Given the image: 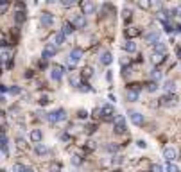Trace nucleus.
Instances as JSON below:
<instances>
[{
    "instance_id": "obj_1",
    "label": "nucleus",
    "mask_w": 181,
    "mask_h": 172,
    "mask_svg": "<svg viewBox=\"0 0 181 172\" xmlns=\"http://www.w3.org/2000/svg\"><path fill=\"white\" fill-rule=\"evenodd\" d=\"M66 118V113H65V110H56V111H50L49 115H47V120L49 122H52V124H56V122H61Z\"/></svg>"
},
{
    "instance_id": "obj_2",
    "label": "nucleus",
    "mask_w": 181,
    "mask_h": 172,
    "mask_svg": "<svg viewBox=\"0 0 181 172\" xmlns=\"http://www.w3.org/2000/svg\"><path fill=\"white\" fill-rule=\"evenodd\" d=\"M178 102V97L174 95V93H167V95H163L160 99V104L161 106H165V108H171V106H174Z\"/></svg>"
},
{
    "instance_id": "obj_3",
    "label": "nucleus",
    "mask_w": 181,
    "mask_h": 172,
    "mask_svg": "<svg viewBox=\"0 0 181 172\" xmlns=\"http://www.w3.org/2000/svg\"><path fill=\"white\" fill-rule=\"evenodd\" d=\"M126 131H128V126H126L124 117H115V133L117 134H124Z\"/></svg>"
},
{
    "instance_id": "obj_4",
    "label": "nucleus",
    "mask_w": 181,
    "mask_h": 172,
    "mask_svg": "<svg viewBox=\"0 0 181 172\" xmlns=\"http://www.w3.org/2000/svg\"><path fill=\"white\" fill-rule=\"evenodd\" d=\"M163 158L169 163H174L176 158H178V152H176V149H172V147H165L163 149Z\"/></svg>"
},
{
    "instance_id": "obj_5",
    "label": "nucleus",
    "mask_w": 181,
    "mask_h": 172,
    "mask_svg": "<svg viewBox=\"0 0 181 172\" xmlns=\"http://www.w3.org/2000/svg\"><path fill=\"white\" fill-rule=\"evenodd\" d=\"M128 115H129V118H131V122H133L135 126H144V115H142V113L133 111V110H131Z\"/></svg>"
},
{
    "instance_id": "obj_6",
    "label": "nucleus",
    "mask_w": 181,
    "mask_h": 172,
    "mask_svg": "<svg viewBox=\"0 0 181 172\" xmlns=\"http://www.w3.org/2000/svg\"><path fill=\"white\" fill-rule=\"evenodd\" d=\"M81 9H83V14H93L95 13V4L92 0H85L81 4Z\"/></svg>"
},
{
    "instance_id": "obj_7",
    "label": "nucleus",
    "mask_w": 181,
    "mask_h": 172,
    "mask_svg": "<svg viewBox=\"0 0 181 172\" xmlns=\"http://www.w3.org/2000/svg\"><path fill=\"white\" fill-rule=\"evenodd\" d=\"M113 115H115V108H113L111 104H109V106L106 104V106L102 108V117H104V120H115Z\"/></svg>"
},
{
    "instance_id": "obj_8",
    "label": "nucleus",
    "mask_w": 181,
    "mask_h": 172,
    "mask_svg": "<svg viewBox=\"0 0 181 172\" xmlns=\"http://www.w3.org/2000/svg\"><path fill=\"white\" fill-rule=\"evenodd\" d=\"M72 23H74L75 29H83V27H86V18H85V14H75L74 20H72Z\"/></svg>"
},
{
    "instance_id": "obj_9",
    "label": "nucleus",
    "mask_w": 181,
    "mask_h": 172,
    "mask_svg": "<svg viewBox=\"0 0 181 172\" xmlns=\"http://www.w3.org/2000/svg\"><path fill=\"white\" fill-rule=\"evenodd\" d=\"M52 79L54 81H59V79H61V77H63V72H65V68L63 66H61V65H54L52 66Z\"/></svg>"
},
{
    "instance_id": "obj_10",
    "label": "nucleus",
    "mask_w": 181,
    "mask_h": 172,
    "mask_svg": "<svg viewBox=\"0 0 181 172\" xmlns=\"http://www.w3.org/2000/svg\"><path fill=\"white\" fill-rule=\"evenodd\" d=\"M151 63H152L154 66H160L161 63H165V54H158V52H152V56H151Z\"/></svg>"
},
{
    "instance_id": "obj_11",
    "label": "nucleus",
    "mask_w": 181,
    "mask_h": 172,
    "mask_svg": "<svg viewBox=\"0 0 181 172\" xmlns=\"http://www.w3.org/2000/svg\"><path fill=\"white\" fill-rule=\"evenodd\" d=\"M68 58H70V65H75V63H77V61L81 59V58H83V50H81V49H74V50L70 52V56H68Z\"/></svg>"
},
{
    "instance_id": "obj_12",
    "label": "nucleus",
    "mask_w": 181,
    "mask_h": 172,
    "mask_svg": "<svg viewBox=\"0 0 181 172\" xmlns=\"http://www.w3.org/2000/svg\"><path fill=\"white\" fill-rule=\"evenodd\" d=\"M56 52H57L56 45H47V47H45V50H43V54H41V58H43V59H50Z\"/></svg>"
},
{
    "instance_id": "obj_13",
    "label": "nucleus",
    "mask_w": 181,
    "mask_h": 172,
    "mask_svg": "<svg viewBox=\"0 0 181 172\" xmlns=\"http://www.w3.org/2000/svg\"><path fill=\"white\" fill-rule=\"evenodd\" d=\"M40 22H41V25H45V27H50L54 23V16L49 14V13H43L41 16H40Z\"/></svg>"
},
{
    "instance_id": "obj_14",
    "label": "nucleus",
    "mask_w": 181,
    "mask_h": 172,
    "mask_svg": "<svg viewBox=\"0 0 181 172\" xmlns=\"http://www.w3.org/2000/svg\"><path fill=\"white\" fill-rule=\"evenodd\" d=\"M34 152H36L38 156H47V154H49V147H47L45 143H36V145H34Z\"/></svg>"
},
{
    "instance_id": "obj_15",
    "label": "nucleus",
    "mask_w": 181,
    "mask_h": 172,
    "mask_svg": "<svg viewBox=\"0 0 181 172\" xmlns=\"http://www.w3.org/2000/svg\"><path fill=\"white\" fill-rule=\"evenodd\" d=\"M0 149H2V152H9V143H7V138H6V134L4 133H0Z\"/></svg>"
},
{
    "instance_id": "obj_16",
    "label": "nucleus",
    "mask_w": 181,
    "mask_h": 172,
    "mask_svg": "<svg viewBox=\"0 0 181 172\" xmlns=\"http://www.w3.org/2000/svg\"><path fill=\"white\" fill-rule=\"evenodd\" d=\"M111 61H113V56H111V52H102L100 54V63L108 66V65H111Z\"/></svg>"
},
{
    "instance_id": "obj_17",
    "label": "nucleus",
    "mask_w": 181,
    "mask_h": 172,
    "mask_svg": "<svg viewBox=\"0 0 181 172\" xmlns=\"http://www.w3.org/2000/svg\"><path fill=\"white\" fill-rule=\"evenodd\" d=\"M74 30H75V27H74V23H72V22H65V23H63V29H61V32H63L65 36L72 34Z\"/></svg>"
},
{
    "instance_id": "obj_18",
    "label": "nucleus",
    "mask_w": 181,
    "mask_h": 172,
    "mask_svg": "<svg viewBox=\"0 0 181 172\" xmlns=\"http://www.w3.org/2000/svg\"><path fill=\"white\" fill-rule=\"evenodd\" d=\"M41 138H43V134H41V131H40V129H32V131H31V140L34 142V145L41 142Z\"/></svg>"
},
{
    "instance_id": "obj_19",
    "label": "nucleus",
    "mask_w": 181,
    "mask_h": 172,
    "mask_svg": "<svg viewBox=\"0 0 181 172\" xmlns=\"http://www.w3.org/2000/svg\"><path fill=\"white\" fill-rule=\"evenodd\" d=\"M122 49H124L126 52H136V43H135L133 40H128L124 45H122Z\"/></svg>"
},
{
    "instance_id": "obj_20",
    "label": "nucleus",
    "mask_w": 181,
    "mask_h": 172,
    "mask_svg": "<svg viewBox=\"0 0 181 172\" xmlns=\"http://www.w3.org/2000/svg\"><path fill=\"white\" fill-rule=\"evenodd\" d=\"M65 40H66V36H65L63 32L59 30V32H57V34L54 36V45H56V47H61V45L65 43Z\"/></svg>"
},
{
    "instance_id": "obj_21",
    "label": "nucleus",
    "mask_w": 181,
    "mask_h": 172,
    "mask_svg": "<svg viewBox=\"0 0 181 172\" xmlns=\"http://www.w3.org/2000/svg\"><path fill=\"white\" fill-rule=\"evenodd\" d=\"M158 41H160V34H158V32H149V34H147V43L156 45Z\"/></svg>"
},
{
    "instance_id": "obj_22",
    "label": "nucleus",
    "mask_w": 181,
    "mask_h": 172,
    "mask_svg": "<svg viewBox=\"0 0 181 172\" xmlns=\"http://www.w3.org/2000/svg\"><path fill=\"white\" fill-rule=\"evenodd\" d=\"M70 84L75 86V88H79V86H81V75H79V74H72V75H70Z\"/></svg>"
},
{
    "instance_id": "obj_23",
    "label": "nucleus",
    "mask_w": 181,
    "mask_h": 172,
    "mask_svg": "<svg viewBox=\"0 0 181 172\" xmlns=\"http://www.w3.org/2000/svg\"><path fill=\"white\" fill-rule=\"evenodd\" d=\"M163 88H165L167 93H174V91H176V82H174V81H165Z\"/></svg>"
},
{
    "instance_id": "obj_24",
    "label": "nucleus",
    "mask_w": 181,
    "mask_h": 172,
    "mask_svg": "<svg viewBox=\"0 0 181 172\" xmlns=\"http://www.w3.org/2000/svg\"><path fill=\"white\" fill-rule=\"evenodd\" d=\"M154 52H158V54H165V52H167V45H165L163 41H158V43L154 45Z\"/></svg>"
},
{
    "instance_id": "obj_25",
    "label": "nucleus",
    "mask_w": 181,
    "mask_h": 172,
    "mask_svg": "<svg viewBox=\"0 0 181 172\" xmlns=\"http://www.w3.org/2000/svg\"><path fill=\"white\" fill-rule=\"evenodd\" d=\"M126 97H128V101H129V102L138 101V91H135V90H128V93H126Z\"/></svg>"
},
{
    "instance_id": "obj_26",
    "label": "nucleus",
    "mask_w": 181,
    "mask_h": 172,
    "mask_svg": "<svg viewBox=\"0 0 181 172\" xmlns=\"http://www.w3.org/2000/svg\"><path fill=\"white\" fill-rule=\"evenodd\" d=\"M118 149H120L118 143H108V145H104V151H108V152H117Z\"/></svg>"
},
{
    "instance_id": "obj_27",
    "label": "nucleus",
    "mask_w": 181,
    "mask_h": 172,
    "mask_svg": "<svg viewBox=\"0 0 181 172\" xmlns=\"http://www.w3.org/2000/svg\"><path fill=\"white\" fill-rule=\"evenodd\" d=\"M158 82H154V81H151V82H147V91L149 93H154V91H158Z\"/></svg>"
},
{
    "instance_id": "obj_28",
    "label": "nucleus",
    "mask_w": 181,
    "mask_h": 172,
    "mask_svg": "<svg viewBox=\"0 0 181 172\" xmlns=\"http://www.w3.org/2000/svg\"><path fill=\"white\" fill-rule=\"evenodd\" d=\"M14 20H16V23H23V22H25V13H23V11H18V13L14 14Z\"/></svg>"
},
{
    "instance_id": "obj_29",
    "label": "nucleus",
    "mask_w": 181,
    "mask_h": 172,
    "mask_svg": "<svg viewBox=\"0 0 181 172\" xmlns=\"http://www.w3.org/2000/svg\"><path fill=\"white\" fill-rule=\"evenodd\" d=\"M138 29H135V27H129V29H126V36L128 38H133V36H138Z\"/></svg>"
},
{
    "instance_id": "obj_30",
    "label": "nucleus",
    "mask_w": 181,
    "mask_h": 172,
    "mask_svg": "<svg viewBox=\"0 0 181 172\" xmlns=\"http://www.w3.org/2000/svg\"><path fill=\"white\" fill-rule=\"evenodd\" d=\"M151 77H152V81H154V82L160 81V79H161V72L160 70H152V72H151Z\"/></svg>"
},
{
    "instance_id": "obj_31",
    "label": "nucleus",
    "mask_w": 181,
    "mask_h": 172,
    "mask_svg": "<svg viewBox=\"0 0 181 172\" xmlns=\"http://www.w3.org/2000/svg\"><path fill=\"white\" fill-rule=\"evenodd\" d=\"M25 169H27V167L22 165V163H14V165H13V170L14 172H25Z\"/></svg>"
},
{
    "instance_id": "obj_32",
    "label": "nucleus",
    "mask_w": 181,
    "mask_h": 172,
    "mask_svg": "<svg viewBox=\"0 0 181 172\" xmlns=\"http://www.w3.org/2000/svg\"><path fill=\"white\" fill-rule=\"evenodd\" d=\"M7 93H11V95H20V93H22V88H20V86H11Z\"/></svg>"
},
{
    "instance_id": "obj_33",
    "label": "nucleus",
    "mask_w": 181,
    "mask_h": 172,
    "mask_svg": "<svg viewBox=\"0 0 181 172\" xmlns=\"http://www.w3.org/2000/svg\"><path fill=\"white\" fill-rule=\"evenodd\" d=\"M138 7H142V9H151V2H147V0H140Z\"/></svg>"
},
{
    "instance_id": "obj_34",
    "label": "nucleus",
    "mask_w": 181,
    "mask_h": 172,
    "mask_svg": "<svg viewBox=\"0 0 181 172\" xmlns=\"http://www.w3.org/2000/svg\"><path fill=\"white\" fill-rule=\"evenodd\" d=\"M81 163H83V158H81V156H72V165H74V167L81 165Z\"/></svg>"
},
{
    "instance_id": "obj_35",
    "label": "nucleus",
    "mask_w": 181,
    "mask_h": 172,
    "mask_svg": "<svg viewBox=\"0 0 181 172\" xmlns=\"http://www.w3.org/2000/svg\"><path fill=\"white\" fill-rule=\"evenodd\" d=\"M61 6H63V7H74L75 0H63V2H61Z\"/></svg>"
},
{
    "instance_id": "obj_36",
    "label": "nucleus",
    "mask_w": 181,
    "mask_h": 172,
    "mask_svg": "<svg viewBox=\"0 0 181 172\" xmlns=\"http://www.w3.org/2000/svg\"><path fill=\"white\" fill-rule=\"evenodd\" d=\"M7 7H9V2L7 0H0V13H4Z\"/></svg>"
},
{
    "instance_id": "obj_37",
    "label": "nucleus",
    "mask_w": 181,
    "mask_h": 172,
    "mask_svg": "<svg viewBox=\"0 0 181 172\" xmlns=\"http://www.w3.org/2000/svg\"><path fill=\"white\" fill-rule=\"evenodd\" d=\"M77 118H81V120H86V118H88V113H86L85 110H79V111H77Z\"/></svg>"
},
{
    "instance_id": "obj_38",
    "label": "nucleus",
    "mask_w": 181,
    "mask_h": 172,
    "mask_svg": "<svg viewBox=\"0 0 181 172\" xmlns=\"http://www.w3.org/2000/svg\"><path fill=\"white\" fill-rule=\"evenodd\" d=\"M151 172H163V167H161L160 163H154V165L151 167Z\"/></svg>"
},
{
    "instance_id": "obj_39",
    "label": "nucleus",
    "mask_w": 181,
    "mask_h": 172,
    "mask_svg": "<svg viewBox=\"0 0 181 172\" xmlns=\"http://www.w3.org/2000/svg\"><path fill=\"white\" fill-rule=\"evenodd\" d=\"M165 170H167V172H179V169H178V167H176V165H174V163H169V165H167V169H165Z\"/></svg>"
},
{
    "instance_id": "obj_40",
    "label": "nucleus",
    "mask_w": 181,
    "mask_h": 172,
    "mask_svg": "<svg viewBox=\"0 0 181 172\" xmlns=\"http://www.w3.org/2000/svg\"><path fill=\"white\" fill-rule=\"evenodd\" d=\"M163 29H165V32H172V23L171 22H165V23H163Z\"/></svg>"
},
{
    "instance_id": "obj_41",
    "label": "nucleus",
    "mask_w": 181,
    "mask_h": 172,
    "mask_svg": "<svg viewBox=\"0 0 181 172\" xmlns=\"http://www.w3.org/2000/svg\"><path fill=\"white\" fill-rule=\"evenodd\" d=\"M79 90H81V91H90L92 88H90V84H88V82H81V86H79Z\"/></svg>"
},
{
    "instance_id": "obj_42",
    "label": "nucleus",
    "mask_w": 181,
    "mask_h": 172,
    "mask_svg": "<svg viewBox=\"0 0 181 172\" xmlns=\"http://www.w3.org/2000/svg\"><path fill=\"white\" fill-rule=\"evenodd\" d=\"M92 74H93V72H92V68H90V66H86L85 70H83V77H90Z\"/></svg>"
},
{
    "instance_id": "obj_43",
    "label": "nucleus",
    "mask_w": 181,
    "mask_h": 172,
    "mask_svg": "<svg viewBox=\"0 0 181 172\" xmlns=\"http://www.w3.org/2000/svg\"><path fill=\"white\" fill-rule=\"evenodd\" d=\"M59 169H61L59 163H52V165H50V172H59Z\"/></svg>"
},
{
    "instance_id": "obj_44",
    "label": "nucleus",
    "mask_w": 181,
    "mask_h": 172,
    "mask_svg": "<svg viewBox=\"0 0 181 172\" xmlns=\"http://www.w3.org/2000/svg\"><path fill=\"white\" fill-rule=\"evenodd\" d=\"M38 102H40L41 106H47V104H49V97H45V95H43V97H41V99H40Z\"/></svg>"
},
{
    "instance_id": "obj_45",
    "label": "nucleus",
    "mask_w": 181,
    "mask_h": 172,
    "mask_svg": "<svg viewBox=\"0 0 181 172\" xmlns=\"http://www.w3.org/2000/svg\"><path fill=\"white\" fill-rule=\"evenodd\" d=\"M59 138H61V142H70V134H66V133H63Z\"/></svg>"
},
{
    "instance_id": "obj_46",
    "label": "nucleus",
    "mask_w": 181,
    "mask_h": 172,
    "mask_svg": "<svg viewBox=\"0 0 181 172\" xmlns=\"http://www.w3.org/2000/svg\"><path fill=\"white\" fill-rule=\"evenodd\" d=\"M16 143H18V147H20V149H23V147H25V142H23V138H18V140H16Z\"/></svg>"
},
{
    "instance_id": "obj_47",
    "label": "nucleus",
    "mask_w": 181,
    "mask_h": 172,
    "mask_svg": "<svg viewBox=\"0 0 181 172\" xmlns=\"http://www.w3.org/2000/svg\"><path fill=\"white\" fill-rule=\"evenodd\" d=\"M136 143H138V147H140V149H145V147H147V143L144 142V140H138Z\"/></svg>"
},
{
    "instance_id": "obj_48",
    "label": "nucleus",
    "mask_w": 181,
    "mask_h": 172,
    "mask_svg": "<svg viewBox=\"0 0 181 172\" xmlns=\"http://www.w3.org/2000/svg\"><path fill=\"white\" fill-rule=\"evenodd\" d=\"M23 7H25V6H23V2H18V4H16V9H18V11H23Z\"/></svg>"
},
{
    "instance_id": "obj_49",
    "label": "nucleus",
    "mask_w": 181,
    "mask_h": 172,
    "mask_svg": "<svg viewBox=\"0 0 181 172\" xmlns=\"http://www.w3.org/2000/svg\"><path fill=\"white\" fill-rule=\"evenodd\" d=\"M86 129H88V133H92V131H95L97 127H95V126H88V127H86Z\"/></svg>"
},
{
    "instance_id": "obj_50",
    "label": "nucleus",
    "mask_w": 181,
    "mask_h": 172,
    "mask_svg": "<svg viewBox=\"0 0 181 172\" xmlns=\"http://www.w3.org/2000/svg\"><path fill=\"white\" fill-rule=\"evenodd\" d=\"M174 29H176V32H181V25H176Z\"/></svg>"
},
{
    "instance_id": "obj_51",
    "label": "nucleus",
    "mask_w": 181,
    "mask_h": 172,
    "mask_svg": "<svg viewBox=\"0 0 181 172\" xmlns=\"http://www.w3.org/2000/svg\"><path fill=\"white\" fill-rule=\"evenodd\" d=\"M176 52H178V56H179V59H181V49H178Z\"/></svg>"
},
{
    "instance_id": "obj_52",
    "label": "nucleus",
    "mask_w": 181,
    "mask_h": 172,
    "mask_svg": "<svg viewBox=\"0 0 181 172\" xmlns=\"http://www.w3.org/2000/svg\"><path fill=\"white\" fill-rule=\"evenodd\" d=\"M25 172H34V170H32V169H29V167H27V169H25Z\"/></svg>"
},
{
    "instance_id": "obj_53",
    "label": "nucleus",
    "mask_w": 181,
    "mask_h": 172,
    "mask_svg": "<svg viewBox=\"0 0 181 172\" xmlns=\"http://www.w3.org/2000/svg\"><path fill=\"white\" fill-rule=\"evenodd\" d=\"M0 172H6V170H2V169H0Z\"/></svg>"
},
{
    "instance_id": "obj_54",
    "label": "nucleus",
    "mask_w": 181,
    "mask_h": 172,
    "mask_svg": "<svg viewBox=\"0 0 181 172\" xmlns=\"http://www.w3.org/2000/svg\"><path fill=\"white\" fill-rule=\"evenodd\" d=\"M113 172H120V170H113Z\"/></svg>"
}]
</instances>
